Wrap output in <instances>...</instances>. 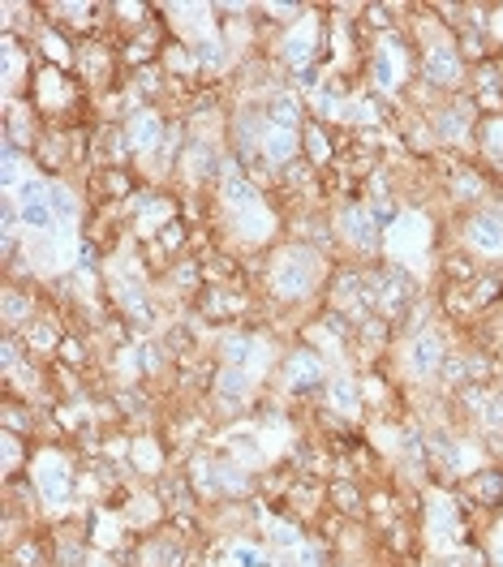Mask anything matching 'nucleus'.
Returning <instances> with one entry per match:
<instances>
[{"label": "nucleus", "instance_id": "1", "mask_svg": "<svg viewBox=\"0 0 503 567\" xmlns=\"http://www.w3.org/2000/svg\"><path fill=\"white\" fill-rule=\"evenodd\" d=\"M332 272H336V263L323 250L285 241L276 254H267L263 284L272 292V305H301V301H323Z\"/></svg>", "mask_w": 503, "mask_h": 567}, {"label": "nucleus", "instance_id": "2", "mask_svg": "<svg viewBox=\"0 0 503 567\" xmlns=\"http://www.w3.org/2000/svg\"><path fill=\"white\" fill-rule=\"evenodd\" d=\"M447 327H452L447 318H434L422 331H414V336L400 340V370L409 374V383H431V378H439L443 357L456 349V340H452Z\"/></svg>", "mask_w": 503, "mask_h": 567}, {"label": "nucleus", "instance_id": "3", "mask_svg": "<svg viewBox=\"0 0 503 567\" xmlns=\"http://www.w3.org/2000/svg\"><path fill=\"white\" fill-rule=\"evenodd\" d=\"M332 228H336V245H345L349 254H358V258H387L383 254V228L374 224V215L366 203H340V207H332Z\"/></svg>", "mask_w": 503, "mask_h": 567}, {"label": "nucleus", "instance_id": "4", "mask_svg": "<svg viewBox=\"0 0 503 567\" xmlns=\"http://www.w3.org/2000/svg\"><path fill=\"white\" fill-rule=\"evenodd\" d=\"M460 245L474 254V258H482L487 267H495L503 272V212L500 207H474V212L460 215Z\"/></svg>", "mask_w": 503, "mask_h": 567}, {"label": "nucleus", "instance_id": "5", "mask_svg": "<svg viewBox=\"0 0 503 567\" xmlns=\"http://www.w3.org/2000/svg\"><path fill=\"white\" fill-rule=\"evenodd\" d=\"M427 121H431V130H434V142L474 150V134H478L482 112H478L474 95L465 91V95H447L439 108H431V117H427Z\"/></svg>", "mask_w": 503, "mask_h": 567}, {"label": "nucleus", "instance_id": "6", "mask_svg": "<svg viewBox=\"0 0 503 567\" xmlns=\"http://www.w3.org/2000/svg\"><path fill=\"white\" fill-rule=\"evenodd\" d=\"M44 310L48 305H44L39 284H17V280L4 284V292H0V323H4L9 336H22Z\"/></svg>", "mask_w": 503, "mask_h": 567}, {"label": "nucleus", "instance_id": "7", "mask_svg": "<svg viewBox=\"0 0 503 567\" xmlns=\"http://www.w3.org/2000/svg\"><path fill=\"white\" fill-rule=\"evenodd\" d=\"M121 125H125V138L134 146V164H139V159H151V155L164 150L172 117H164L159 108H139V112H130Z\"/></svg>", "mask_w": 503, "mask_h": 567}, {"label": "nucleus", "instance_id": "8", "mask_svg": "<svg viewBox=\"0 0 503 567\" xmlns=\"http://www.w3.org/2000/svg\"><path fill=\"white\" fill-rule=\"evenodd\" d=\"M456 491H460V498H469L478 511H487V516H503V469L500 465H487V469L469 473Z\"/></svg>", "mask_w": 503, "mask_h": 567}, {"label": "nucleus", "instance_id": "9", "mask_svg": "<svg viewBox=\"0 0 503 567\" xmlns=\"http://www.w3.org/2000/svg\"><path fill=\"white\" fill-rule=\"evenodd\" d=\"M263 112H267V125H272V130H285V134H301L306 121H310V108H306V99H301L292 86L272 91V95L263 99Z\"/></svg>", "mask_w": 503, "mask_h": 567}, {"label": "nucleus", "instance_id": "10", "mask_svg": "<svg viewBox=\"0 0 503 567\" xmlns=\"http://www.w3.org/2000/svg\"><path fill=\"white\" fill-rule=\"evenodd\" d=\"M327 507L345 520H366L370 516V495L361 491L358 478H332L327 482Z\"/></svg>", "mask_w": 503, "mask_h": 567}, {"label": "nucleus", "instance_id": "11", "mask_svg": "<svg viewBox=\"0 0 503 567\" xmlns=\"http://www.w3.org/2000/svg\"><path fill=\"white\" fill-rule=\"evenodd\" d=\"M301 155H306L319 172L336 168V164H340V150H336V134H332V125L306 121V130H301Z\"/></svg>", "mask_w": 503, "mask_h": 567}, {"label": "nucleus", "instance_id": "12", "mask_svg": "<svg viewBox=\"0 0 503 567\" xmlns=\"http://www.w3.org/2000/svg\"><path fill=\"white\" fill-rule=\"evenodd\" d=\"M323 409H332L336 418L354 422L361 409H366L358 378H354V374H332V378H327V396H323Z\"/></svg>", "mask_w": 503, "mask_h": 567}, {"label": "nucleus", "instance_id": "13", "mask_svg": "<svg viewBox=\"0 0 503 567\" xmlns=\"http://www.w3.org/2000/svg\"><path fill=\"white\" fill-rule=\"evenodd\" d=\"M482 272H487V263L474 258L465 245H460V250H447V254L439 258V280H443V288H465V284L478 280Z\"/></svg>", "mask_w": 503, "mask_h": 567}, {"label": "nucleus", "instance_id": "14", "mask_svg": "<svg viewBox=\"0 0 503 567\" xmlns=\"http://www.w3.org/2000/svg\"><path fill=\"white\" fill-rule=\"evenodd\" d=\"M292 159H301V134H285V130H272L267 125V138H263V164L272 168V177L288 168Z\"/></svg>", "mask_w": 503, "mask_h": 567}, {"label": "nucleus", "instance_id": "15", "mask_svg": "<svg viewBox=\"0 0 503 567\" xmlns=\"http://www.w3.org/2000/svg\"><path fill=\"white\" fill-rule=\"evenodd\" d=\"M228 567H276V555H267L259 542H228Z\"/></svg>", "mask_w": 503, "mask_h": 567}, {"label": "nucleus", "instance_id": "16", "mask_svg": "<svg viewBox=\"0 0 503 567\" xmlns=\"http://www.w3.org/2000/svg\"><path fill=\"white\" fill-rule=\"evenodd\" d=\"M478 430L503 434V391H491V396H487V405H482V413H478Z\"/></svg>", "mask_w": 503, "mask_h": 567}, {"label": "nucleus", "instance_id": "17", "mask_svg": "<svg viewBox=\"0 0 503 567\" xmlns=\"http://www.w3.org/2000/svg\"><path fill=\"white\" fill-rule=\"evenodd\" d=\"M495 65H500V91H503V52H500V61H495Z\"/></svg>", "mask_w": 503, "mask_h": 567}]
</instances>
